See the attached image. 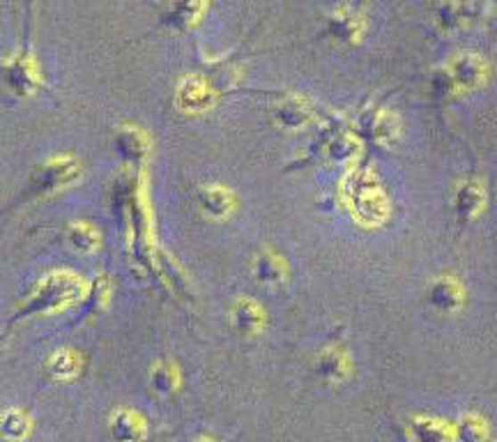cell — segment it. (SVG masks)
Returning a JSON list of instances; mask_svg holds the SVG:
<instances>
[{
  "mask_svg": "<svg viewBox=\"0 0 497 442\" xmlns=\"http://www.w3.org/2000/svg\"><path fill=\"white\" fill-rule=\"evenodd\" d=\"M343 366V362H341V357H322V373H325V376H330L331 371H337L338 373V369H341Z\"/></svg>",
  "mask_w": 497,
  "mask_h": 442,
  "instance_id": "5bb4252c",
  "label": "cell"
},
{
  "mask_svg": "<svg viewBox=\"0 0 497 442\" xmlns=\"http://www.w3.org/2000/svg\"><path fill=\"white\" fill-rule=\"evenodd\" d=\"M152 385H155L157 392H171L173 387H175V373H173V369H168V366L155 369V373H152Z\"/></svg>",
  "mask_w": 497,
  "mask_h": 442,
  "instance_id": "7c38bea8",
  "label": "cell"
},
{
  "mask_svg": "<svg viewBox=\"0 0 497 442\" xmlns=\"http://www.w3.org/2000/svg\"><path fill=\"white\" fill-rule=\"evenodd\" d=\"M49 371H51V376L61 378V381H65V378L77 376V371H78L77 355L67 353V350H61V353H55L53 357L49 359Z\"/></svg>",
  "mask_w": 497,
  "mask_h": 442,
  "instance_id": "8992f818",
  "label": "cell"
},
{
  "mask_svg": "<svg viewBox=\"0 0 497 442\" xmlns=\"http://www.w3.org/2000/svg\"><path fill=\"white\" fill-rule=\"evenodd\" d=\"M417 436L421 442H453V433L442 422L428 420L424 424H417Z\"/></svg>",
  "mask_w": 497,
  "mask_h": 442,
  "instance_id": "52a82bcc",
  "label": "cell"
},
{
  "mask_svg": "<svg viewBox=\"0 0 497 442\" xmlns=\"http://www.w3.org/2000/svg\"><path fill=\"white\" fill-rule=\"evenodd\" d=\"M203 205L205 210L212 212V215H224L231 208V199L224 189H210V192H205Z\"/></svg>",
  "mask_w": 497,
  "mask_h": 442,
  "instance_id": "9c48e42d",
  "label": "cell"
},
{
  "mask_svg": "<svg viewBox=\"0 0 497 442\" xmlns=\"http://www.w3.org/2000/svg\"><path fill=\"white\" fill-rule=\"evenodd\" d=\"M0 433L7 440H23L30 433V420L23 410H5L0 414Z\"/></svg>",
  "mask_w": 497,
  "mask_h": 442,
  "instance_id": "7a4b0ae2",
  "label": "cell"
},
{
  "mask_svg": "<svg viewBox=\"0 0 497 442\" xmlns=\"http://www.w3.org/2000/svg\"><path fill=\"white\" fill-rule=\"evenodd\" d=\"M428 299L436 304L437 309L449 311L456 309L460 302V288L456 282H449V279H440L431 286V293H428Z\"/></svg>",
  "mask_w": 497,
  "mask_h": 442,
  "instance_id": "3957f363",
  "label": "cell"
},
{
  "mask_svg": "<svg viewBox=\"0 0 497 442\" xmlns=\"http://www.w3.org/2000/svg\"><path fill=\"white\" fill-rule=\"evenodd\" d=\"M463 438L468 442L486 440V426H484V422H465V424H463Z\"/></svg>",
  "mask_w": 497,
  "mask_h": 442,
  "instance_id": "4fadbf2b",
  "label": "cell"
},
{
  "mask_svg": "<svg viewBox=\"0 0 497 442\" xmlns=\"http://www.w3.org/2000/svg\"><path fill=\"white\" fill-rule=\"evenodd\" d=\"M110 431L118 442H141L145 438V422L132 410H120L110 422Z\"/></svg>",
  "mask_w": 497,
  "mask_h": 442,
  "instance_id": "6da1fadb",
  "label": "cell"
},
{
  "mask_svg": "<svg viewBox=\"0 0 497 442\" xmlns=\"http://www.w3.org/2000/svg\"><path fill=\"white\" fill-rule=\"evenodd\" d=\"M74 168H77V164H72V161H53V164H46L45 168L37 173V184L42 189L61 187V184H65L67 180L72 177Z\"/></svg>",
  "mask_w": 497,
  "mask_h": 442,
  "instance_id": "277c9868",
  "label": "cell"
},
{
  "mask_svg": "<svg viewBox=\"0 0 497 442\" xmlns=\"http://www.w3.org/2000/svg\"><path fill=\"white\" fill-rule=\"evenodd\" d=\"M283 266L279 263L276 258H272V256H265V258L258 260V279L260 282H279V279H283Z\"/></svg>",
  "mask_w": 497,
  "mask_h": 442,
  "instance_id": "8fae6325",
  "label": "cell"
},
{
  "mask_svg": "<svg viewBox=\"0 0 497 442\" xmlns=\"http://www.w3.org/2000/svg\"><path fill=\"white\" fill-rule=\"evenodd\" d=\"M69 240H72L74 247L81 249V251H90V249L97 244V233L90 226H86V224H77V226L69 231Z\"/></svg>",
  "mask_w": 497,
  "mask_h": 442,
  "instance_id": "30bf717a",
  "label": "cell"
},
{
  "mask_svg": "<svg viewBox=\"0 0 497 442\" xmlns=\"http://www.w3.org/2000/svg\"><path fill=\"white\" fill-rule=\"evenodd\" d=\"M235 323H238L240 330H244V332L256 330L260 323V311L256 309L251 302H242L238 307V311H235Z\"/></svg>",
  "mask_w": 497,
  "mask_h": 442,
  "instance_id": "ba28073f",
  "label": "cell"
},
{
  "mask_svg": "<svg viewBox=\"0 0 497 442\" xmlns=\"http://www.w3.org/2000/svg\"><path fill=\"white\" fill-rule=\"evenodd\" d=\"M199 442H210V440H199Z\"/></svg>",
  "mask_w": 497,
  "mask_h": 442,
  "instance_id": "9a60e30c",
  "label": "cell"
},
{
  "mask_svg": "<svg viewBox=\"0 0 497 442\" xmlns=\"http://www.w3.org/2000/svg\"><path fill=\"white\" fill-rule=\"evenodd\" d=\"M456 208L463 217H475L484 208V189L477 183H465L456 193Z\"/></svg>",
  "mask_w": 497,
  "mask_h": 442,
  "instance_id": "5b68a950",
  "label": "cell"
}]
</instances>
